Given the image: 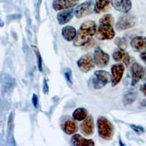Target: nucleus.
<instances>
[{"label":"nucleus","instance_id":"f257e3e1","mask_svg":"<svg viewBox=\"0 0 146 146\" xmlns=\"http://www.w3.org/2000/svg\"><path fill=\"white\" fill-rule=\"evenodd\" d=\"M96 24L94 21H87L82 23L73 40L74 45L80 47L88 43L96 34Z\"/></svg>","mask_w":146,"mask_h":146},{"label":"nucleus","instance_id":"f03ea898","mask_svg":"<svg viewBox=\"0 0 146 146\" xmlns=\"http://www.w3.org/2000/svg\"><path fill=\"white\" fill-rule=\"evenodd\" d=\"M99 135L105 140H110L114 135V127L111 122L105 117H99L97 120Z\"/></svg>","mask_w":146,"mask_h":146},{"label":"nucleus","instance_id":"7ed1b4c3","mask_svg":"<svg viewBox=\"0 0 146 146\" xmlns=\"http://www.w3.org/2000/svg\"><path fill=\"white\" fill-rule=\"evenodd\" d=\"M110 82H112V76L105 70H97L91 78V85L95 89H101Z\"/></svg>","mask_w":146,"mask_h":146},{"label":"nucleus","instance_id":"20e7f679","mask_svg":"<svg viewBox=\"0 0 146 146\" xmlns=\"http://www.w3.org/2000/svg\"><path fill=\"white\" fill-rule=\"evenodd\" d=\"M136 23V18L134 15L128 14L126 13L120 17L115 25V29L118 31H123V30L129 29L134 27Z\"/></svg>","mask_w":146,"mask_h":146},{"label":"nucleus","instance_id":"39448f33","mask_svg":"<svg viewBox=\"0 0 146 146\" xmlns=\"http://www.w3.org/2000/svg\"><path fill=\"white\" fill-rule=\"evenodd\" d=\"M77 64L80 70L83 72H88L95 67V62L93 55L91 53L83 55L79 58Z\"/></svg>","mask_w":146,"mask_h":146},{"label":"nucleus","instance_id":"423d86ee","mask_svg":"<svg viewBox=\"0 0 146 146\" xmlns=\"http://www.w3.org/2000/svg\"><path fill=\"white\" fill-rule=\"evenodd\" d=\"M95 5L92 0L86 1L80 4L75 8L74 14L78 18H81L90 15L94 11Z\"/></svg>","mask_w":146,"mask_h":146},{"label":"nucleus","instance_id":"0eeeda50","mask_svg":"<svg viewBox=\"0 0 146 146\" xmlns=\"http://www.w3.org/2000/svg\"><path fill=\"white\" fill-rule=\"evenodd\" d=\"M115 32L113 28V25H107V24H101L97 29L96 32V37L99 40H111L114 38Z\"/></svg>","mask_w":146,"mask_h":146},{"label":"nucleus","instance_id":"6e6552de","mask_svg":"<svg viewBox=\"0 0 146 146\" xmlns=\"http://www.w3.org/2000/svg\"><path fill=\"white\" fill-rule=\"evenodd\" d=\"M94 58L95 64L100 68H103L106 66L110 62L109 55L103 51L102 49L100 47H96L95 48Z\"/></svg>","mask_w":146,"mask_h":146},{"label":"nucleus","instance_id":"1a4fd4ad","mask_svg":"<svg viewBox=\"0 0 146 146\" xmlns=\"http://www.w3.org/2000/svg\"><path fill=\"white\" fill-rule=\"evenodd\" d=\"M131 86H134L144 77L145 72V69L138 63L133 64L131 68Z\"/></svg>","mask_w":146,"mask_h":146},{"label":"nucleus","instance_id":"9d476101","mask_svg":"<svg viewBox=\"0 0 146 146\" xmlns=\"http://www.w3.org/2000/svg\"><path fill=\"white\" fill-rule=\"evenodd\" d=\"M124 66L122 64H114L111 68L112 72V86H115L121 82L123 72H124Z\"/></svg>","mask_w":146,"mask_h":146},{"label":"nucleus","instance_id":"9b49d317","mask_svg":"<svg viewBox=\"0 0 146 146\" xmlns=\"http://www.w3.org/2000/svg\"><path fill=\"white\" fill-rule=\"evenodd\" d=\"M111 4L115 10L123 13H128L132 7L130 0H112Z\"/></svg>","mask_w":146,"mask_h":146},{"label":"nucleus","instance_id":"f8f14e48","mask_svg":"<svg viewBox=\"0 0 146 146\" xmlns=\"http://www.w3.org/2000/svg\"><path fill=\"white\" fill-rule=\"evenodd\" d=\"M62 129L67 135H72L78 131V126L75 121L71 118L66 117L62 121Z\"/></svg>","mask_w":146,"mask_h":146},{"label":"nucleus","instance_id":"ddd939ff","mask_svg":"<svg viewBox=\"0 0 146 146\" xmlns=\"http://www.w3.org/2000/svg\"><path fill=\"white\" fill-rule=\"evenodd\" d=\"M78 1L75 0H53V8L56 11L64 10L71 8L77 4Z\"/></svg>","mask_w":146,"mask_h":146},{"label":"nucleus","instance_id":"4468645a","mask_svg":"<svg viewBox=\"0 0 146 146\" xmlns=\"http://www.w3.org/2000/svg\"><path fill=\"white\" fill-rule=\"evenodd\" d=\"M80 130L85 136H90L94 131V122L91 116L87 117L80 125Z\"/></svg>","mask_w":146,"mask_h":146},{"label":"nucleus","instance_id":"2eb2a0df","mask_svg":"<svg viewBox=\"0 0 146 146\" xmlns=\"http://www.w3.org/2000/svg\"><path fill=\"white\" fill-rule=\"evenodd\" d=\"M131 48L137 52L145 51L146 50V36H135L131 41Z\"/></svg>","mask_w":146,"mask_h":146},{"label":"nucleus","instance_id":"dca6fc26","mask_svg":"<svg viewBox=\"0 0 146 146\" xmlns=\"http://www.w3.org/2000/svg\"><path fill=\"white\" fill-rule=\"evenodd\" d=\"M74 9L69 8L64 10L63 11L58 13L57 15V20H58V23L60 25H64L66 24V23L70 21L72 18H73V15H74Z\"/></svg>","mask_w":146,"mask_h":146},{"label":"nucleus","instance_id":"f3484780","mask_svg":"<svg viewBox=\"0 0 146 146\" xmlns=\"http://www.w3.org/2000/svg\"><path fill=\"white\" fill-rule=\"evenodd\" d=\"M113 58L115 62H122L126 66H128L130 62V57L129 53L123 49H118L113 53Z\"/></svg>","mask_w":146,"mask_h":146},{"label":"nucleus","instance_id":"a211bd4d","mask_svg":"<svg viewBox=\"0 0 146 146\" xmlns=\"http://www.w3.org/2000/svg\"><path fill=\"white\" fill-rule=\"evenodd\" d=\"M71 144L75 146H94L95 145L92 139L83 138L78 134H76L71 138Z\"/></svg>","mask_w":146,"mask_h":146},{"label":"nucleus","instance_id":"6ab92c4d","mask_svg":"<svg viewBox=\"0 0 146 146\" xmlns=\"http://www.w3.org/2000/svg\"><path fill=\"white\" fill-rule=\"evenodd\" d=\"M62 36L67 41L74 40L76 36L77 31L75 28L71 26H66L62 29Z\"/></svg>","mask_w":146,"mask_h":146},{"label":"nucleus","instance_id":"aec40b11","mask_svg":"<svg viewBox=\"0 0 146 146\" xmlns=\"http://www.w3.org/2000/svg\"><path fill=\"white\" fill-rule=\"evenodd\" d=\"M88 117V111L85 108H78L73 112L72 118L73 119L78 121H84Z\"/></svg>","mask_w":146,"mask_h":146},{"label":"nucleus","instance_id":"412c9836","mask_svg":"<svg viewBox=\"0 0 146 146\" xmlns=\"http://www.w3.org/2000/svg\"><path fill=\"white\" fill-rule=\"evenodd\" d=\"M110 2V0H95L94 11L96 13L104 12Z\"/></svg>","mask_w":146,"mask_h":146},{"label":"nucleus","instance_id":"4be33fe9","mask_svg":"<svg viewBox=\"0 0 146 146\" xmlns=\"http://www.w3.org/2000/svg\"><path fill=\"white\" fill-rule=\"evenodd\" d=\"M136 100V94L134 92H127L124 94L123 98V103L124 105H130Z\"/></svg>","mask_w":146,"mask_h":146},{"label":"nucleus","instance_id":"5701e85b","mask_svg":"<svg viewBox=\"0 0 146 146\" xmlns=\"http://www.w3.org/2000/svg\"><path fill=\"white\" fill-rule=\"evenodd\" d=\"M113 17L110 14H107L102 16L100 19V23L101 24H107V25H113Z\"/></svg>","mask_w":146,"mask_h":146},{"label":"nucleus","instance_id":"b1692460","mask_svg":"<svg viewBox=\"0 0 146 146\" xmlns=\"http://www.w3.org/2000/svg\"><path fill=\"white\" fill-rule=\"evenodd\" d=\"M115 44L121 49L125 50L127 48V41L123 37H117L115 40Z\"/></svg>","mask_w":146,"mask_h":146},{"label":"nucleus","instance_id":"393cba45","mask_svg":"<svg viewBox=\"0 0 146 146\" xmlns=\"http://www.w3.org/2000/svg\"><path fill=\"white\" fill-rule=\"evenodd\" d=\"M35 51V55H36V58L37 60V65H38V69L40 72L42 71V59L41 55H40V51H39L38 48L36 46H32Z\"/></svg>","mask_w":146,"mask_h":146},{"label":"nucleus","instance_id":"a878e982","mask_svg":"<svg viewBox=\"0 0 146 146\" xmlns=\"http://www.w3.org/2000/svg\"><path fill=\"white\" fill-rule=\"evenodd\" d=\"M64 76L65 78H66V81L68 82L70 84H72V71L70 69L68 68L66 71H65Z\"/></svg>","mask_w":146,"mask_h":146},{"label":"nucleus","instance_id":"bb28decb","mask_svg":"<svg viewBox=\"0 0 146 146\" xmlns=\"http://www.w3.org/2000/svg\"><path fill=\"white\" fill-rule=\"evenodd\" d=\"M131 129H132L135 131V132L137 133V134H139H139H142V133L144 132V129H143V127H141V126L131 124Z\"/></svg>","mask_w":146,"mask_h":146},{"label":"nucleus","instance_id":"cd10ccee","mask_svg":"<svg viewBox=\"0 0 146 146\" xmlns=\"http://www.w3.org/2000/svg\"><path fill=\"white\" fill-rule=\"evenodd\" d=\"M42 90L45 94H48V91H49V87H48V83H47L46 80H44L43 81V86H42Z\"/></svg>","mask_w":146,"mask_h":146},{"label":"nucleus","instance_id":"c85d7f7f","mask_svg":"<svg viewBox=\"0 0 146 146\" xmlns=\"http://www.w3.org/2000/svg\"><path fill=\"white\" fill-rule=\"evenodd\" d=\"M32 103H33V105L35 108H37V106H38V98L35 94H34L33 96H32Z\"/></svg>","mask_w":146,"mask_h":146},{"label":"nucleus","instance_id":"c756f323","mask_svg":"<svg viewBox=\"0 0 146 146\" xmlns=\"http://www.w3.org/2000/svg\"><path fill=\"white\" fill-rule=\"evenodd\" d=\"M140 58H141V59L143 60V61H144L146 63V51L143 52V53L140 54Z\"/></svg>","mask_w":146,"mask_h":146},{"label":"nucleus","instance_id":"7c9ffc66","mask_svg":"<svg viewBox=\"0 0 146 146\" xmlns=\"http://www.w3.org/2000/svg\"><path fill=\"white\" fill-rule=\"evenodd\" d=\"M141 91L143 94H144L145 96H146V83H145L143 86L141 87Z\"/></svg>","mask_w":146,"mask_h":146},{"label":"nucleus","instance_id":"2f4dec72","mask_svg":"<svg viewBox=\"0 0 146 146\" xmlns=\"http://www.w3.org/2000/svg\"><path fill=\"white\" fill-rule=\"evenodd\" d=\"M75 1H78V0H75Z\"/></svg>","mask_w":146,"mask_h":146}]
</instances>
